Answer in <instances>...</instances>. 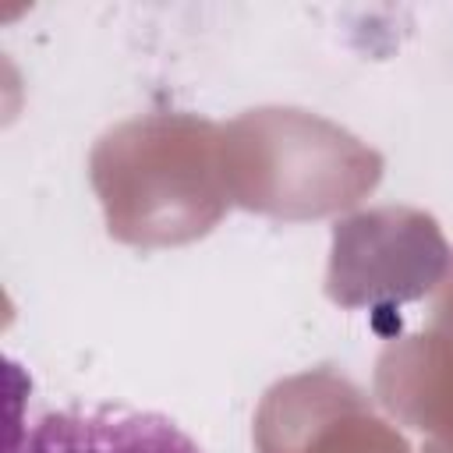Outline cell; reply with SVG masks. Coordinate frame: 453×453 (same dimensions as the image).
<instances>
[{
	"label": "cell",
	"instance_id": "6da1fadb",
	"mask_svg": "<svg viewBox=\"0 0 453 453\" xmlns=\"http://www.w3.org/2000/svg\"><path fill=\"white\" fill-rule=\"evenodd\" d=\"M4 453H205L173 418L120 403H67L11 425Z\"/></svg>",
	"mask_w": 453,
	"mask_h": 453
}]
</instances>
